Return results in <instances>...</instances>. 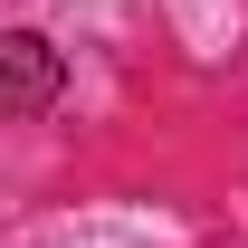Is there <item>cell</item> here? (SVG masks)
<instances>
[{
	"mask_svg": "<svg viewBox=\"0 0 248 248\" xmlns=\"http://www.w3.org/2000/svg\"><path fill=\"white\" fill-rule=\"evenodd\" d=\"M0 67H10V115H19V124L58 105V77H67V67H58V48H48L38 29H10V38H0Z\"/></svg>",
	"mask_w": 248,
	"mask_h": 248,
	"instance_id": "6da1fadb",
	"label": "cell"
}]
</instances>
